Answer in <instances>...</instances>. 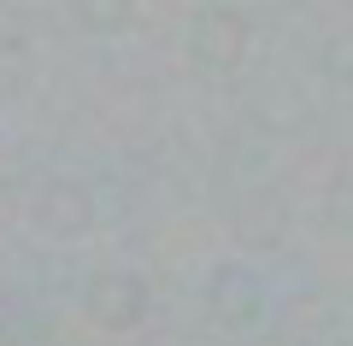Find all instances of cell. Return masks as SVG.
<instances>
[{
	"mask_svg": "<svg viewBox=\"0 0 353 346\" xmlns=\"http://www.w3.org/2000/svg\"><path fill=\"white\" fill-rule=\"evenodd\" d=\"M183 47H189V59L201 71L230 76L259 47V12L241 6V0H201L189 12V24H183Z\"/></svg>",
	"mask_w": 353,
	"mask_h": 346,
	"instance_id": "cell-1",
	"label": "cell"
},
{
	"mask_svg": "<svg viewBox=\"0 0 353 346\" xmlns=\"http://www.w3.org/2000/svg\"><path fill=\"white\" fill-rule=\"evenodd\" d=\"M77 311H83L88 329L124 340V334H136L141 323H148L153 288H148V276H141L136 264H94V270L83 276V288H77Z\"/></svg>",
	"mask_w": 353,
	"mask_h": 346,
	"instance_id": "cell-2",
	"label": "cell"
},
{
	"mask_svg": "<svg viewBox=\"0 0 353 346\" xmlns=\"http://www.w3.org/2000/svg\"><path fill=\"white\" fill-rule=\"evenodd\" d=\"M24 217H30V229H36L41 241L71 247V241H88V235H94V223H101V199H94V188H88L83 176L53 171V176H41V182L30 188Z\"/></svg>",
	"mask_w": 353,
	"mask_h": 346,
	"instance_id": "cell-3",
	"label": "cell"
},
{
	"mask_svg": "<svg viewBox=\"0 0 353 346\" xmlns=\"http://www.w3.org/2000/svg\"><path fill=\"white\" fill-rule=\"evenodd\" d=\"M201 305H206V317H212L218 329L248 334V329H259L265 311H271V282H265L259 264H248V259H218L212 270L201 276Z\"/></svg>",
	"mask_w": 353,
	"mask_h": 346,
	"instance_id": "cell-4",
	"label": "cell"
},
{
	"mask_svg": "<svg viewBox=\"0 0 353 346\" xmlns=\"http://www.w3.org/2000/svg\"><path fill=\"white\" fill-rule=\"evenodd\" d=\"M230 235L241 241V247H259V252H271L283 241V206L271 194H248L236 211H230Z\"/></svg>",
	"mask_w": 353,
	"mask_h": 346,
	"instance_id": "cell-5",
	"label": "cell"
},
{
	"mask_svg": "<svg viewBox=\"0 0 353 346\" xmlns=\"http://www.w3.org/2000/svg\"><path fill=\"white\" fill-rule=\"evenodd\" d=\"M77 30H94V36H118L130 24V0H77L71 6Z\"/></svg>",
	"mask_w": 353,
	"mask_h": 346,
	"instance_id": "cell-6",
	"label": "cell"
},
{
	"mask_svg": "<svg viewBox=\"0 0 353 346\" xmlns=\"http://www.w3.org/2000/svg\"><path fill=\"white\" fill-rule=\"evenodd\" d=\"M18 41H24V30H18V12H12V6H0V53H18Z\"/></svg>",
	"mask_w": 353,
	"mask_h": 346,
	"instance_id": "cell-7",
	"label": "cell"
},
{
	"mask_svg": "<svg viewBox=\"0 0 353 346\" xmlns=\"http://www.w3.org/2000/svg\"><path fill=\"white\" fill-rule=\"evenodd\" d=\"M341 223L353 229V188H347V199H341Z\"/></svg>",
	"mask_w": 353,
	"mask_h": 346,
	"instance_id": "cell-8",
	"label": "cell"
}]
</instances>
